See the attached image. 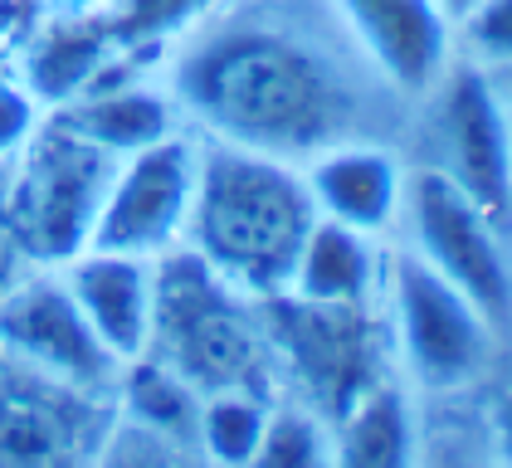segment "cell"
Masks as SVG:
<instances>
[{
    "instance_id": "6da1fadb",
    "label": "cell",
    "mask_w": 512,
    "mask_h": 468,
    "mask_svg": "<svg viewBox=\"0 0 512 468\" xmlns=\"http://www.w3.org/2000/svg\"><path fill=\"white\" fill-rule=\"evenodd\" d=\"M361 83H376V74L352 54L337 25L332 39H322L259 0L210 5L166 59V88L200 142L264 152L293 166L337 142L376 137Z\"/></svg>"
},
{
    "instance_id": "7a4b0ae2",
    "label": "cell",
    "mask_w": 512,
    "mask_h": 468,
    "mask_svg": "<svg viewBox=\"0 0 512 468\" xmlns=\"http://www.w3.org/2000/svg\"><path fill=\"white\" fill-rule=\"evenodd\" d=\"M317 210L303 166L225 142H200L196 200L186 244L215 278L244 298H274L288 288Z\"/></svg>"
},
{
    "instance_id": "3957f363",
    "label": "cell",
    "mask_w": 512,
    "mask_h": 468,
    "mask_svg": "<svg viewBox=\"0 0 512 468\" xmlns=\"http://www.w3.org/2000/svg\"><path fill=\"white\" fill-rule=\"evenodd\" d=\"M147 356L176 371L200 400L220 390L278 395L259 298H244L225 278H215L191 249L157 259V308Z\"/></svg>"
},
{
    "instance_id": "277c9868",
    "label": "cell",
    "mask_w": 512,
    "mask_h": 468,
    "mask_svg": "<svg viewBox=\"0 0 512 468\" xmlns=\"http://www.w3.org/2000/svg\"><path fill=\"white\" fill-rule=\"evenodd\" d=\"M274 376L293 400L337 425L366 390L395 376L381 303H308L293 293L259 298Z\"/></svg>"
},
{
    "instance_id": "5b68a950",
    "label": "cell",
    "mask_w": 512,
    "mask_h": 468,
    "mask_svg": "<svg viewBox=\"0 0 512 468\" xmlns=\"http://www.w3.org/2000/svg\"><path fill=\"white\" fill-rule=\"evenodd\" d=\"M113 166L118 156L93 147L59 113L44 117L30 142L0 166V210L30 264L59 269L93 244Z\"/></svg>"
},
{
    "instance_id": "8992f818",
    "label": "cell",
    "mask_w": 512,
    "mask_h": 468,
    "mask_svg": "<svg viewBox=\"0 0 512 468\" xmlns=\"http://www.w3.org/2000/svg\"><path fill=\"white\" fill-rule=\"evenodd\" d=\"M381 312L391 332L395 376L410 390L464 395L493 371V351L503 332L410 249H391Z\"/></svg>"
},
{
    "instance_id": "52a82bcc",
    "label": "cell",
    "mask_w": 512,
    "mask_h": 468,
    "mask_svg": "<svg viewBox=\"0 0 512 468\" xmlns=\"http://www.w3.org/2000/svg\"><path fill=\"white\" fill-rule=\"evenodd\" d=\"M420 108V156L449 186L483 205L503 230H512V122L498 74L454 54Z\"/></svg>"
},
{
    "instance_id": "ba28073f",
    "label": "cell",
    "mask_w": 512,
    "mask_h": 468,
    "mask_svg": "<svg viewBox=\"0 0 512 468\" xmlns=\"http://www.w3.org/2000/svg\"><path fill=\"white\" fill-rule=\"evenodd\" d=\"M400 234L420 264L454 283L498 332L512 327V230H503L459 186L410 161Z\"/></svg>"
},
{
    "instance_id": "9c48e42d",
    "label": "cell",
    "mask_w": 512,
    "mask_h": 468,
    "mask_svg": "<svg viewBox=\"0 0 512 468\" xmlns=\"http://www.w3.org/2000/svg\"><path fill=\"white\" fill-rule=\"evenodd\" d=\"M0 361L83 400L118 390L122 376V361L83 317L64 273L40 264L0 298Z\"/></svg>"
},
{
    "instance_id": "30bf717a",
    "label": "cell",
    "mask_w": 512,
    "mask_h": 468,
    "mask_svg": "<svg viewBox=\"0 0 512 468\" xmlns=\"http://www.w3.org/2000/svg\"><path fill=\"white\" fill-rule=\"evenodd\" d=\"M200 137L191 127L161 137L142 152L118 156L98 210L88 249H113L132 259H166L186 244V220L196 200Z\"/></svg>"
},
{
    "instance_id": "8fae6325",
    "label": "cell",
    "mask_w": 512,
    "mask_h": 468,
    "mask_svg": "<svg viewBox=\"0 0 512 468\" xmlns=\"http://www.w3.org/2000/svg\"><path fill=\"white\" fill-rule=\"evenodd\" d=\"M327 10L337 35L400 103H420L459 54L439 0H327Z\"/></svg>"
},
{
    "instance_id": "7c38bea8",
    "label": "cell",
    "mask_w": 512,
    "mask_h": 468,
    "mask_svg": "<svg viewBox=\"0 0 512 468\" xmlns=\"http://www.w3.org/2000/svg\"><path fill=\"white\" fill-rule=\"evenodd\" d=\"M303 181L322 220L361 230L371 239H391L405 210L410 161H400V152L386 147L381 137H356L303 161Z\"/></svg>"
},
{
    "instance_id": "4fadbf2b",
    "label": "cell",
    "mask_w": 512,
    "mask_h": 468,
    "mask_svg": "<svg viewBox=\"0 0 512 468\" xmlns=\"http://www.w3.org/2000/svg\"><path fill=\"white\" fill-rule=\"evenodd\" d=\"M69 293L79 298L83 317L103 337V347L122 366L147 356L152 342V308H157V259H132L113 249H83L59 264Z\"/></svg>"
},
{
    "instance_id": "5bb4252c",
    "label": "cell",
    "mask_w": 512,
    "mask_h": 468,
    "mask_svg": "<svg viewBox=\"0 0 512 468\" xmlns=\"http://www.w3.org/2000/svg\"><path fill=\"white\" fill-rule=\"evenodd\" d=\"M122 64V49L113 44V30L103 20V5L93 10H59L49 15L35 35L25 39L20 49V69L15 74L30 83V93L40 98L44 108H64L79 93H88L103 74H113Z\"/></svg>"
},
{
    "instance_id": "9a60e30c",
    "label": "cell",
    "mask_w": 512,
    "mask_h": 468,
    "mask_svg": "<svg viewBox=\"0 0 512 468\" xmlns=\"http://www.w3.org/2000/svg\"><path fill=\"white\" fill-rule=\"evenodd\" d=\"M69 127H79L93 147H103L108 156L142 152L161 137L181 132V108L171 98L166 83H147L142 64H122L113 74H103L88 93H79L74 103L54 108Z\"/></svg>"
},
{
    "instance_id": "2e32d148",
    "label": "cell",
    "mask_w": 512,
    "mask_h": 468,
    "mask_svg": "<svg viewBox=\"0 0 512 468\" xmlns=\"http://www.w3.org/2000/svg\"><path fill=\"white\" fill-rule=\"evenodd\" d=\"M386 264H391L386 239H371L317 215L283 293L308 303H381Z\"/></svg>"
},
{
    "instance_id": "e0dca14e",
    "label": "cell",
    "mask_w": 512,
    "mask_h": 468,
    "mask_svg": "<svg viewBox=\"0 0 512 468\" xmlns=\"http://www.w3.org/2000/svg\"><path fill=\"white\" fill-rule=\"evenodd\" d=\"M337 464L332 468H420L425 429L415 415V390L400 376L366 390L332 425Z\"/></svg>"
},
{
    "instance_id": "ac0fdd59",
    "label": "cell",
    "mask_w": 512,
    "mask_h": 468,
    "mask_svg": "<svg viewBox=\"0 0 512 468\" xmlns=\"http://www.w3.org/2000/svg\"><path fill=\"white\" fill-rule=\"evenodd\" d=\"M64 395L35 376L0 395V468H79V420Z\"/></svg>"
},
{
    "instance_id": "d6986e66",
    "label": "cell",
    "mask_w": 512,
    "mask_h": 468,
    "mask_svg": "<svg viewBox=\"0 0 512 468\" xmlns=\"http://www.w3.org/2000/svg\"><path fill=\"white\" fill-rule=\"evenodd\" d=\"M118 390H122V420H132V425H142V429H157L166 439L196 444L200 395L176 371H166L157 356L127 361L118 376Z\"/></svg>"
},
{
    "instance_id": "ffe728a7",
    "label": "cell",
    "mask_w": 512,
    "mask_h": 468,
    "mask_svg": "<svg viewBox=\"0 0 512 468\" xmlns=\"http://www.w3.org/2000/svg\"><path fill=\"white\" fill-rule=\"evenodd\" d=\"M269 405H274V395H259V390L205 395L196 415V454L210 468H244L249 454L259 449Z\"/></svg>"
},
{
    "instance_id": "44dd1931",
    "label": "cell",
    "mask_w": 512,
    "mask_h": 468,
    "mask_svg": "<svg viewBox=\"0 0 512 468\" xmlns=\"http://www.w3.org/2000/svg\"><path fill=\"white\" fill-rule=\"evenodd\" d=\"M337 464V444H332V425L308 410L293 395H274L269 420L259 434V449L249 454L244 468H332Z\"/></svg>"
},
{
    "instance_id": "7402d4cb",
    "label": "cell",
    "mask_w": 512,
    "mask_h": 468,
    "mask_svg": "<svg viewBox=\"0 0 512 468\" xmlns=\"http://www.w3.org/2000/svg\"><path fill=\"white\" fill-rule=\"evenodd\" d=\"M220 0H103V20L113 30L122 59L147 64V54H171V44Z\"/></svg>"
},
{
    "instance_id": "603a6c76",
    "label": "cell",
    "mask_w": 512,
    "mask_h": 468,
    "mask_svg": "<svg viewBox=\"0 0 512 468\" xmlns=\"http://www.w3.org/2000/svg\"><path fill=\"white\" fill-rule=\"evenodd\" d=\"M459 54L488 74H512V0H478L454 25Z\"/></svg>"
},
{
    "instance_id": "cb8c5ba5",
    "label": "cell",
    "mask_w": 512,
    "mask_h": 468,
    "mask_svg": "<svg viewBox=\"0 0 512 468\" xmlns=\"http://www.w3.org/2000/svg\"><path fill=\"white\" fill-rule=\"evenodd\" d=\"M191 449L186 439H166L157 429H142L132 420H122L113 444L103 449L98 468H191Z\"/></svg>"
},
{
    "instance_id": "d4e9b609",
    "label": "cell",
    "mask_w": 512,
    "mask_h": 468,
    "mask_svg": "<svg viewBox=\"0 0 512 468\" xmlns=\"http://www.w3.org/2000/svg\"><path fill=\"white\" fill-rule=\"evenodd\" d=\"M44 117H49V108L30 93V83L20 74H5L0 69V166L30 142V132L40 127Z\"/></svg>"
},
{
    "instance_id": "484cf974",
    "label": "cell",
    "mask_w": 512,
    "mask_h": 468,
    "mask_svg": "<svg viewBox=\"0 0 512 468\" xmlns=\"http://www.w3.org/2000/svg\"><path fill=\"white\" fill-rule=\"evenodd\" d=\"M35 269L30 264V254L20 249V239H15V230H10V220H5V210H0V298L25 278V273Z\"/></svg>"
},
{
    "instance_id": "4316f807",
    "label": "cell",
    "mask_w": 512,
    "mask_h": 468,
    "mask_svg": "<svg viewBox=\"0 0 512 468\" xmlns=\"http://www.w3.org/2000/svg\"><path fill=\"white\" fill-rule=\"evenodd\" d=\"M493 464L512 468V390H503L493 405Z\"/></svg>"
},
{
    "instance_id": "83f0119b",
    "label": "cell",
    "mask_w": 512,
    "mask_h": 468,
    "mask_svg": "<svg viewBox=\"0 0 512 468\" xmlns=\"http://www.w3.org/2000/svg\"><path fill=\"white\" fill-rule=\"evenodd\" d=\"M420 468H498V464H478L473 454H454V449H439V454L420 449Z\"/></svg>"
},
{
    "instance_id": "f1b7e54d",
    "label": "cell",
    "mask_w": 512,
    "mask_h": 468,
    "mask_svg": "<svg viewBox=\"0 0 512 468\" xmlns=\"http://www.w3.org/2000/svg\"><path fill=\"white\" fill-rule=\"evenodd\" d=\"M439 5H444V15H449V20L459 25V20L469 15V10H473V5H478V0H439Z\"/></svg>"
},
{
    "instance_id": "f546056e",
    "label": "cell",
    "mask_w": 512,
    "mask_h": 468,
    "mask_svg": "<svg viewBox=\"0 0 512 468\" xmlns=\"http://www.w3.org/2000/svg\"><path fill=\"white\" fill-rule=\"evenodd\" d=\"M15 5H20V0H0V30H5V20L15 15Z\"/></svg>"
},
{
    "instance_id": "4dcf8cb0",
    "label": "cell",
    "mask_w": 512,
    "mask_h": 468,
    "mask_svg": "<svg viewBox=\"0 0 512 468\" xmlns=\"http://www.w3.org/2000/svg\"><path fill=\"white\" fill-rule=\"evenodd\" d=\"M503 98H508V122H512V83H508V88H503Z\"/></svg>"
}]
</instances>
